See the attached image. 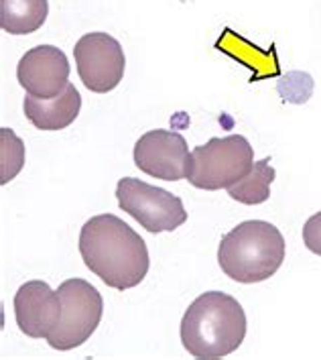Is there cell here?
Segmentation results:
<instances>
[{"label": "cell", "mask_w": 321, "mask_h": 360, "mask_svg": "<svg viewBox=\"0 0 321 360\" xmlns=\"http://www.w3.org/2000/svg\"><path fill=\"white\" fill-rule=\"evenodd\" d=\"M79 255L96 277L118 291L143 283L151 266L147 243L114 214L94 216L81 226Z\"/></svg>", "instance_id": "cell-1"}, {"label": "cell", "mask_w": 321, "mask_h": 360, "mask_svg": "<svg viewBox=\"0 0 321 360\" xmlns=\"http://www.w3.org/2000/svg\"><path fill=\"white\" fill-rule=\"evenodd\" d=\"M179 332L193 359H224L244 342L246 314L232 295L206 291L185 309Z\"/></svg>", "instance_id": "cell-2"}, {"label": "cell", "mask_w": 321, "mask_h": 360, "mask_svg": "<svg viewBox=\"0 0 321 360\" xmlns=\"http://www.w3.org/2000/svg\"><path fill=\"white\" fill-rule=\"evenodd\" d=\"M284 261L281 230L265 220H246L222 236L218 263L232 281L261 283L270 279Z\"/></svg>", "instance_id": "cell-3"}, {"label": "cell", "mask_w": 321, "mask_h": 360, "mask_svg": "<svg viewBox=\"0 0 321 360\" xmlns=\"http://www.w3.org/2000/svg\"><path fill=\"white\" fill-rule=\"evenodd\" d=\"M254 165V151L242 134L214 136L189 155L188 181L197 190H228Z\"/></svg>", "instance_id": "cell-4"}, {"label": "cell", "mask_w": 321, "mask_h": 360, "mask_svg": "<svg viewBox=\"0 0 321 360\" xmlns=\"http://www.w3.org/2000/svg\"><path fill=\"white\" fill-rule=\"evenodd\" d=\"M61 320L47 338L53 350H74L92 338L104 314V300L94 285L74 277L59 285Z\"/></svg>", "instance_id": "cell-5"}, {"label": "cell", "mask_w": 321, "mask_h": 360, "mask_svg": "<svg viewBox=\"0 0 321 360\" xmlns=\"http://www.w3.org/2000/svg\"><path fill=\"white\" fill-rule=\"evenodd\" d=\"M116 200L122 212L133 216L147 232H173L188 222L181 198L136 177H122L116 186Z\"/></svg>", "instance_id": "cell-6"}, {"label": "cell", "mask_w": 321, "mask_h": 360, "mask_svg": "<svg viewBox=\"0 0 321 360\" xmlns=\"http://www.w3.org/2000/svg\"><path fill=\"white\" fill-rule=\"evenodd\" d=\"M77 76L84 86L96 92L106 94L122 82L126 70V57L122 45L108 33H88L74 47Z\"/></svg>", "instance_id": "cell-7"}, {"label": "cell", "mask_w": 321, "mask_h": 360, "mask_svg": "<svg viewBox=\"0 0 321 360\" xmlns=\"http://www.w3.org/2000/svg\"><path fill=\"white\" fill-rule=\"evenodd\" d=\"M188 141L175 131H149L134 145V165L155 179L179 181L188 177Z\"/></svg>", "instance_id": "cell-8"}, {"label": "cell", "mask_w": 321, "mask_h": 360, "mask_svg": "<svg viewBox=\"0 0 321 360\" xmlns=\"http://www.w3.org/2000/svg\"><path fill=\"white\" fill-rule=\"evenodd\" d=\"M17 79L29 96L55 98L70 84V61L55 45H37L20 57Z\"/></svg>", "instance_id": "cell-9"}, {"label": "cell", "mask_w": 321, "mask_h": 360, "mask_svg": "<svg viewBox=\"0 0 321 360\" xmlns=\"http://www.w3.org/2000/svg\"><path fill=\"white\" fill-rule=\"evenodd\" d=\"M15 320L29 338H49L61 320V300L45 281H27L15 293Z\"/></svg>", "instance_id": "cell-10"}, {"label": "cell", "mask_w": 321, "mask_h": 360, "mask_svg": "<svg viewBox=\"0 0 321 360\" xmlns=\"http://www.w3.org/2000/svg\"><path fill=\"white\" fill-rule=\"evenodd\" d=\"M79 108H81V96L74 84H67V88L55 98H35V96L27 94L22 102L27 120L37 131L67 129L77 118Z\"/></svg>", "instance_id": "cell-11"}, {"label": "cell", "mask_w": 321, "mask_h": 360, "mask_svg": "<svg viewBox=\"0 0 321 360\" xmlns=\"http://www.w3.org/2000/svg\"><path fill=\"white\" fill-rule=\"evenodd\" d=\"M49 15L47 0H0V27L11 35H31Z\"/></svg>", "instance_id": "cell-12"}, {"label": "cell", "mask_w": 321, "mask_h": 360, "mask_svg": "<svg viewBox=\"0 0 321 360\" xmlns=\"http://www.w3.org/2000/svg\"><path fill=\"white\" fill-rule=\"evenodd\" d=\"M275 169L270 165V159H261L254 161L250 173L242 177L238 184L230 186L228 193L232 200L244 204V206H258L265 204L266 200L270 198V184L275 181Z\"/></svg>", "instance_id": "cell-13"}, {"label": "cell", "mask_w": 321, "mask_h": 360, "mask_svg": "<svg viewBox=\"0 0 321 360\" xmlns=\"http://www.w3.org/2000/svg\"><path fill=\"white\" fill-rule=\"evenodd\" d=\"M25 167V143L11 129H0V184L6 186Z\"/></svg>", "instance_id": "cell-14"}, {"label": "cell", "mask_w": 321, "mask_h": 360, "mask_svg": "<svg viewBox=\"0 0 321 360\" xmlns=\"http://www.w3.org/2000/svg\"><path fill=\"white\" fill-rule=\"evenodd\" d=\"M303 245L313 255L321 257V212L313 214L303 226Z\"/></svg>", "instance_id": "cell-15"}]
</instances>
